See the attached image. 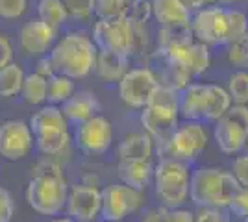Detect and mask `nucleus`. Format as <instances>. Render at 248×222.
Returning a JSON list of instances; mask_svg holds the SVG:
<instances>
[{
  "instance_id": "nucleus-1",
  "label": "nucleus",
  "mask_w": 248,
  "mask_h": 222,
  "mask_svg": "<svg viewBox=\"0 0 248 222\" xmlns=\"http://www.w3.org/2000/svg\"><path fill=\"white\" fill-rule=\"evenodd\" d=\"M98 48L93 39L82 32H71L56 43L48 54L54 74H62L71 80L85 78L96 65Z\"/></svg>"
},
{
  "instance_id": "nucleus-2",
  "label": "nucleus",
  "mask_w": 248,
  "mask_h": 222,
  "mask_svg": "<svg viewBox=\"0 0 248 222\" xmlns=\"http://www.w3.org/2000/svg\"><path fill=\"white\" fill-rule=\"evenodd\" d=\"M241 185L232 172L217 167H200L191 174L189 196L198 207L228 209Z\"/></svg>"
},
{
  "instance_id": "nucleus-3",
  "label": "nucleus",
  "mask_w": 248,
  "mask_h": 222,
  "mask_svg": "<svg viewBox=\"0 0 248 222\" xmlns=\"http://www.w3.org/2000/svg\"><path fill=\"white\" fill-rule=\"evenodd\" d=\"M69 187L63 178L62 167L54 163H43L26 187V200L30 207L39 215L54 217L65 209Z\"/></svg>"
},
{
  "instance_id": "nucleus-4",
  "label": "nucleus",
  "mask_w": 248,
  "mask_h": 222,
  "mask_svg": "<svg viewBox=\"0 0 248 222\" xmlns=\"http://www.w3.org/2000/svg\"><path fill=\"white\" fill-rule=\"evenodd\" d=\"M180 117V91L170 85H159L150 102L141 111V124L150 137L163 145L178 128Z\"/></svg>"
},
{
  "instance_id": "nucleus-5",
  "label": "nucleus",
  "mask_w": 248,
  "mask_h": 222,
  "mask_svg": "<svg viewBox=\"0 0 248 222\" xmlns=\"http://www.w3.org/2000/svg\"><path fill=\"white\" fill-rule=\"evenodd\" d=\"M189 167L176 159L161 158L154 167V185L157 198L163 202V207L176 209L189 196Z\"/></svg>"
},
{
  "instance_id": "nucleus-6",
  "label": "nucleus",
  "mask_w": 248,
  "mask_h": 222,
  "mask_svg": "<svg viewBox=\"0 0 248 222\" xmlns=\"http://www.w3.org/2000/svg\"><path fill=\"white\" fill-rule=\"evenodd\" d=\"M207 132L206 126L197 120H186L178 124L176 132L163 145H157V154L169 159H176L189 165L206 150Z\"/></svg>"
},
{
  "instance_id": "nucleus-7",
  "label": "nucleus",
  "mask_w": 248,
  "mask_h": 222,
  "mask_svg": "<svg viewBox=\"0 0 248 222\" xmlns=\"http://www.w3.org/2000/svg\"><path fill=\"white\" fill-rule=\"evenodd\" d=\"M135 24L128 17L98 19L93 28V41L102 52L130 56L135 48Z\"/></svg>"
},
{
  "instance_id": "nucleus-8",
  "label": "nucleus",
  "mask_w": 248,
  "mask_h": 222,
  "mask_svg": "<svg viewBox=\"0 0 248 222\" xmlns=\"http://www.w3.org/2000/svg\"><path fill=\"white\" fill-rule=\"evenodd\" d=\"M193 35L202 44H230L228 39V10L220 6L202 8L191 21Z\"/></svg>"
},
{
  "instance_id": "nucleus-9",
  "label": "nucleus",
  "mask_w": 248,
  "mask_h": 222,
  "mask_svg": "<svg viewBox=\"0 0 248 222\" xmlns=\"http://www.w3.org/2000/svg\"><path fill=\"white\" fill-rule=\"evenodd\" d=\"M159 87L155 74L150 69H132L119 82V95L124 104L135 109H143L150 102L154 91Z\"/></svg>"
},
{
  "instance_id": "nucleus-10",
  "label": "nucleus",
  "mask_w": 248,
  "mask_h": 222,
  "mask_svg": "<svg viewBox=\"0 0 248 222\" xmlns=\"http://www.w3.org/2000/svg\"><path fill=\"white\" fill-rule=\"evenodd\" d=\"M159 54L167 61L169 69L184 73L187 76L204 74L211 63L209 48H207V44H202V43H191V44L178 46V48L159 50Z\"/></svg>"
},
{
  "instance_id": "nucleus-11",
  "label": "nucleus",
  "mask_w": 248,
  "mask_h": 222,
  "mask_svg": "<svg viewBox=\"0 0 248 222\" xmlns=\"http://www.w3.org/2000/svg\"><path fill=\"white\" fill-rule=\"evenodd\" d=\"M141 206V191L128 185H108L102 189L100 217L106 222H123L124 217L132 215Z\"/></svg>"
},
{
  "instance_id": "nucleus-12",
  "label": "nucleus",
  "mask_w": 248,
  "mask_h": 222,
  "mask_svg": "<svg viewBox=\"0 0 248 222\" xmlns=\"http://www.w3.org/2000/svg\"><path fill=\"white\" fill-rule=\"evenodd\" d=\"M76 145L83 154L98 156L108 152L113 141L111 122L102 115H96L76 128Z\"/></svg>"
},
{
  "instance_id": "nucleus-13",
  "label": "nucleus",
  "mask_w": 248,
  "mask_h": 222,
  "mask_svg": "<svg viewBox=\"0 0 248 222\" xmlns=\"http://www.w3.org/2000/svg\"><path fill=\"white\" fill-rule=\"evenodd\" d=\"M33 133L30 124L22 120H6L0 124V156L19 161L30 154L33 147Z\"/></svg>"
},
{
  "instance_id": "nucleus-14",
  "label": "nucleus",
  "mask_w": 248,
  "mask_h": 222,
  "mask_svg": "<svg viewBox=\"0 0 248 222\" xmlns=\"http://www.w3.org/2000/svg\"><path fill=\"white\" fill-rule=\"evenodd\" d=\"M102 191L94 185H74L65 204V211L74 222H93L100 215Z\"/></svg>"
},
{
  "instance_id": "nucleus-15",
  "label": "nucleus",
  "mask_w": 248,
  "mask_h": 222,
  "mask_svg": "<svg viewBox=\"0 0 248 222\" xmlns=\"http://www.w3.org/2000/svg\"><path fill=\"white\" fill-rule=\"evenodd\" d=\"M56 39V30L41 19H31L21 28L19 43L21 48L30 56H45L52 48Z\"/></svg>"
},
{
  "instance_id": "nucleus-16",
  "label": "nucleus",
  "mask_w": 248,
  "mask_h": 222,
  "mask_svg": "<svg viewBox=\"0 0 248 222\" xmlns=\"http://www.w3.org/2000/svg\"><path fill=\"white\" fill-rule=\"evenodd\" d=\"M62 111L69 122L80 126L85 120L98 115L100 102L93 91H80V93H74L65 104H62Z\"/></svg>"
},
{
  "instance_id": "nucleus-17",
  "label": "nucleus",
  "mask_w": 248,
  "mask_h": 222,
  "mask_svg": "<svg viewBox=\"0 0 248 222\" xmlns=\"http://www.w3.org/2000/svg\"><path fill=\"white\" fill-rule=\"evenodd\" d=\"M152 15L161 28H184L191 26L193 15L182 4V0H154Z\"/></svg>"
},
{
  "instance_id": "nucleus-18",
  "label": "nucleus",
  "mask_w": 248,
  "mask_h": 222,
  "mask_svg": "<svg viewBox=\"0 0 248 222\" xmlns=\"http://www.w3.org/2000/svg\"><path fill=\"white\" fill-rule=\"evenodd\" d=\"M213 135H215V141H217V147L224 154H237V152H241L243 148L247 147L248 143L247 130L243 126H239L237 122L226 118V117L217 120Z\"/></svg>"
},
{
  "instance_id": "nucleus-19",
  "label": "nucleus",
  "mask_w": 248,
  "mask_h": 222,
  "mask_svg": "<svg viewBox=\"0 0 248 222\" xmlns=\"http://www.w3.org/2000/svg\"><path fill=\"white\" fill-rule=\"evenodd\" d=\"M207 84H189L180 91V115L186 120L202 122L206 115Z\"/></svg>"
},
{
  "instance_id": "nucleus-20",
  "label": "nucleus",
  "mask_w": 248,
  "mask_h": 222,
  "mask_svg": "<svg viewBox=\"0 0 248 222\" xmlns=\"http://www.w3.org/2000/svg\"><path fill=\"white\" fill-rule=\"evenodd\" d=\"M30 130L33 137L52 133V132H69V120L63 115L62 107L45 106L31 115Z\"/></svg>"
},
{
  "instance_id": "nucleus-21",
  "label": "nucleus",
  "mask_w": 248,
  "mask_h": 222,
  "mask_svg": "<svg viewBox=\"0 0 248 222\" xmlns=\"http://www.w3.org/2000/svg\"><path fill=\"white\" fill-rule=\"evenodd\" d=\"M119 180L132 189L145 191L154 178V167L150 161H119Z\"/></svg>"
},
{
  "instance_id": "nucleus-22",
  "label": "nucleus",
  "mask_w": 248,
  "mask_h": 222,
  "mask_svg": "<svg viewBox=\"0 0 248 222\" xmlns=\"http://www.w3.org/2000/svg\"><path fill=\"white\" fill-rule=\"evenodd\" d=\"M154 152V139L146 132L143 133H130L123 139L119 147L121 161H150Z\"/></svg>"
},
{
  "instance_id": "nucleus-23",
  "label": "nucleus",
  "mask_w": 248,
  "mask_h": 222,
  "mask_svg": "<svg viewBox=\"0 0 248 222\" xmlns=\"http://www.w3.org/2000/svg\"><path fill=\"white\" fill-rule=\"evenodd\" d=\"M94 69H96V74L102 78L104 82H121L124 74L128 73V58L100 50Z\"/></svg>"
},
{
  "instance_id": "nucleus-24",
  "label": "nucleus",
  "mask_w": 248,
  "mask_h": 222,
  "mask_svg": "<svg viewBox=\"0 0 248 222\" xmlns=\"http://www.w3.org/2000/svg\"><path fill=\"white\" fill-rule=\"evenodd\" d=\"M232 98L228 91L220 85L207 84V98H206V115L204 120H220L232 107Z\"/></svg>"
},
{
  "instance_id": "nucleus-25",
  "label": "nucleus",
  "mask_w": 248,
  "mask_h": 222,
  "mask_svg": "<svg viewBox=\"0 0 248 222\" xmlns=\"http://www.w3.org/2000/svg\"><path fill=\"white\" fill-rule=\"evenodd\" d=\"M74 95V82L67 76L62 74H54L48 78L46 84V102H50V106L65 104L71 96Z\"/></svg>"
},
{
  "instance_id": "nucleus-26",
  "label": "nucleus",
  "mask_w": 248,
  "mask_h": 222,
  "mask_svg": "<svg viewBox=\"0 0 248 222\" xmlns=\"http://www.w3.org/2000/svg\"><path fill=\"white\" fill-rule=\"evenodd\" d=\"M195 43L193 28L184 26V28H159L157 32V44L159 50H169V48H178Z\"/></svg>"
},
{
  "instance_id": "nucleus-27",
  "label": "nucleus",
  "mask_w": 248,
  "mask_h": 222,
  "mask_svg": "<svg viewBox=\"0 0 248 222\" xmlns=\"http://www.w3.org/2000/svg\"><path fill=\"white\" fill-rule=\"evenodd\" d=\"M46 84H48V80L35 73L24 76V84H22V89H21V98L26 104L41 106L43 102H46Z\"/></svg>"
},
{
  "instance_id": "nucleus-28",
  "label": "nucleus",
  "mask_w": 248,
  "mask_h": 222,
  "mask_svg": "<svg viewBox=\"0 0 248 222\" xmlns=\"http://www.w3.org/2000/svg\"><path fill=\"white\" fill-rule=\"evenodd\" d=\"M37 15L43 22H46L50 28L58 30L63 22L67 21L69 11L65 8L63 0H41L37 4Z\"/></svg>"
},
{
  "instance_id": "nucleus-29",
  "label": "nucleus",
  "mask_w": 248,
  "mask_h": 222,
  "mask_svg": "<svg viewBox=\"0 0 248 222\" xmlns=\"http://www.w3.org/2000/svg\"><path fill=\"white\" fill-rule=\"evenodd\" d=\"M24 84V73L17 63H10L0 69V96H17L21 95Z\"/></svg>"
},
{
  "instance_id": "nucleus-30",
  "label": "nucleus",
  "mask_w": 248,
  "mask_h": 222,
  "mask_svg": "<svg viewBox=\"0 0 248 222\" xmlns=\"http://www.w3.org/2000/svg\"><path fill=\"white\" fill-rule=\"evenodd\" d=\"M69 141H71L69 132H52V133L35 137V145L41 154L56 156V154H62L63 150L69 147Z\"/></svg>"
},
{
  "instance_id": "nucleus-31",
  "label": "nucleus",
  "mask_w": 248,
  "mask_h": 222,
  "mask_svg": "<svg viewBox=\"0 0 248 222\" xmlns=\"http://www.w3.org/2000/svg\"><path fill=\"white\" fill-rule=\"evenodd\" d=\"M228 95L233 104L247 106L248 104V71H237L228 78Z\"/></svg>"
},
{
  "instance_id": "nucleus-32",
  "label": "nucleus",
  "mask_w": 248,
  "mask_h": 222,
  "mask_svg": "<svg viewBox=\"0 0 248 222\" xmlns=\"http://www.w3.org/2000/svg\"><path fill=\"white\" fill-rule=\"evenodd\" d=\"M130 0H94V15L98 19H123L128 15Z\"/></svg>"
},
{
  "instance_id": "nucleus-33",
  "label": "nucleus",
  "mask_w": 248,
  "mask_h": 222,
  "mask_svg": "<svg viewBox=\"0 0 248 222\" xmlns=\"http://www.w3.org/2000/svg\"><path fill=\"white\" fill-rule=\"evenodd\" d=\"M248 33V17L241 10H228V39L232 43L243 39Z\"/></svg>"
},
{
  "instance_id": "nucleus-34",
  "label": "nucleus",
  "mask_w": 248,
  "mask_h": 222,
  "mask_svg": "<svg viewBox=\"0 0 248 222\" xmlns=\"http://www.w3.org/2000/svg\"><path fill=\"white\" fill-rule=\"evenodd\" d=\"M228 61L233 67H239L241 71H248V33L243 39L230 44Z\"/></svg>"
},
{
  "instance_id": "nucleus-35",
  "label": "nucleus",
  "mask_w": 248,
  "mask_h": 222,
  "mask_svg": "<svg viewBox=\"0 0 248 222\" xmlns=\"http://www.w3.org/2000/svg\"><path fill=\"white\" fill-rule=\"evenodd\" d=\"M152 15V4L148 0H134L128 4V19L134 22L135 26L145 24L148 17Z\"/></svg>"
},
{
  "instance_id": "nucleus-36",
  "label": "nucleus",
  "mask_w": 248,
  "mask_h": 222,
  "mask_svg": "<svg viewBox=\"0 0 248 222\" xmlns=\"http://www.w3.org/2000/svg\"><path fill=\"white\" fill-rule=\"evenodd\" d=\"M28 8V0H0V17L19 19Z\"/></svg>"
},
{
  "instance_id": "nucleus-37",
  "label": "nucleus",
  "mask_w": 248,
  "mask_h": 222,
  "mask_svg": "<svg viewBox=\"0 0 248 222\" xmlns=\"http://www.w3.org/2000/svg\"><path fill=\"white\" fill-rule=\"evenodd\" d=\"M63 4L67 11L78 19H85L94 13V0H63Z\"/></svg>"
},
{
  "instance_id": "nucleus-38",
  "label": "nucleus",
  "mask_w": 248,
  "mask_h": 222,
  "mask_svg": "<svg viewBox=\"0 0 248 222\" xmlns=\"http://www.w3.org/2000/svg\"><path fill=\"white\" fill-rule=\"evenodd\" d=\"M232 215H235L243 222H248V189H239V192L233 196L232 204L228 206Z\"/></svg>"
},
{
  "instance_id": "nucleus-39",
  "label": "nucleus",
  "mask_w": 248,
  "mask_h": 222,
  "mask_svg": "<svg viewBox=\"0 0 248 222\" xmlns=\"http://www.w3.org/2000/svg\"><path fill=\"white\" fill-rule=\"evenodd\" d=\"M232 174L243 189H248V156H239L232 165Z\"/></svg>"
},
{
  "instance_id": "nucleus-40",
  "label": "nucleus",
  "mask_w": 248,
  "mask_h": 222,
  "mask_svg": "<svg viewBox=\"0 0 248 222\" xmlns=\"http://www.w3.org/2000/svg\"><path fill=\"white\" fill-rule=\"evenodd\" d=\"M195 222H232L224 209H209V207H200L195 215Z\"/></svg>"
},
{
  "instance_id": "nucleus-41",
  "label": "nucleus",
  "mask_w": 248,
  "mask_h": 222,
  "mask_svg": "<svg viewBox=\"0 0 248 222\" xmlns=\"http://www.w3.org/2000/svg\"><path fill=\"white\" fill-rule=\"evenodd\" d=\"M15 213V204L13 198L4 187H0V222H11Z\"/></svg>"
},
{
  "instance_id": "nucleus-42",
  "label": "nucleus",
  "mask_w": 248,
  "mask_h": 222,
  "mask_svg": "<svg viewBox=\"0 0 248 222\" xmlns=\"http://www.w3.org/2000/svg\"><path fill=\"white\" fill-rule=\"evenodd\" d=\"M13 63V46L8 41V37L0 35V69Z\"/></svg>"
},
{
  "instance_id": "nucleus-43",
  "label": "nucleus",
  "mask_w": 248,
  "mask_h": 222,
  "mask_svg": "<svg viewBox=\"0 0 248 222\" xmlns=\"http://www.w3.org/2000/svg\"><path fill=\"white\" fill-rule=\"evenodd\" d=\"M167 222H195V213L189 209H167Z\"/></svg>"
},
{
  "instance_id": "nucleus-44",
  "label": "nucleus",
  "mask_w": 248,
  "mask_h": 222,
  "mask_svg": "<svg viewBox=\"0 0 248 222\" xmlns=\"http://www.w3.org/2000/svg\"><path fill=\"white\" fill-rule=\"evenodd\" d=\"M141 222H167V207L148 209V211L143 215Z\"/></svg>"
},
{
  "instance_id": "nucleus-45",
  "label": "nucleus",
  "mask_w": 248,
  "mask_h": 222,
  "mask_svg": "<svg viewBox=\"0 0 248 222\" xmlns=\"http://www.w3.org/2000/svg\"><path fill=\"white\" fill-rule=\"evenodd\" d=\"M35 74H39V76L46 78V80H48L50 76H54V69H52V63H50V59H48V56H46V58H41V59L37 61Z\"/></svg>"
},
{
  "instance_id": "nucleus-46",
  "label": "nucleus",
  "mask_w": 248,
  "mask_h": 222,
  "mask_svg": "<svg viewBox=\"0 0 248 222\" xmlns=\"http://www.w3.org/2000/svg\"><path fill=\"white\" fill-rule=\"evenodd\" d=\"M207 0H182V4L186 6L189 11H193V10H202V6L206 4Z\"/></svg>"
},
{
  "instance_id": "nucleus-47",
  "label": "nucleus",
  "mask_w": 248,
  "mask_h": 222,
  "mask_svg": "<svg viewBox=\"0 0 248 222\" xmlns=\"http://www.w3.org/2000/svg\"><path fill=\"white\" fill-rule=\"evenodd\" d=\"M50 222H74L73 219H69V217H63V219H52Z\"/></svg>"
},
{
  "instance_id": "nucleus-48",
  "label": "nucleus",
  "mask_w": 248,
  "mask_h": 222,
  "mask_svg": "<svg viewBox=\"0 0 248 222\" xmlns=\"http://www.w3.org/2000/svg\"><path fill=\"white\" fill-rule=\"evenodd\" d=\"M220 2H228V0H220Z\"/></svg>"
}]
</instances>
